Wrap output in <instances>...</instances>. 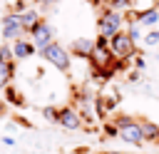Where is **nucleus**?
<instances>
[{
  "label": "nucleus",
  "mask_w": 159,
  "mask_h": 154,
  "mask_svg": "<svg viewBox=\"0 0 159 154\" xmlns=\"http://www.w3.org/2000/svg\"><path fill=\"white\" fill-rule=\"evenodd\" d=\"M112 124L117 127V137H119L122 142L134 144V147H142V144H144L142 132H139V124H137L134 117H129V114H117V117L112 119Z\"/></svg>",
  "instance_id": "f257e3e1"
},
{
  "label": "nucleus",
  "mask_w": 159,
  "mask_h": 154,
  "mask_svg": "<svg viewBox=\"0 0 159 154\" xmlns=\"http://www.w3.org/2000/svg\"><path fill=\"white\" fill-rule=\"evenodd\" d=\"M124 27V15L109 7H102L99 17H97V37H114L117 32H122Z\"/></svg>",
  "instance_id": "f03ea898"
},
{
  "label": "nucleus",
  "mask_w": 159,
  "mask_h": 154,
  "mask_svg": "<svg viewBox=\"0 0 159 154\" xmlns=\"http://www.w3.org/2000/svg\"><path fill=\"white\" fill-rule=\"evenodd\" d=\"M40 55H42L55 70H60V72H70V70H72V55H70L60 42H50L47 47L40 50Z\"/></svg>",
  "instance_id": "7ed1b4c3"
},
{
  "label": "nucleus",
  "mask_w": 159,
  "mask_h": 154,
  "mask_svg": "<svg viewBox=\"0 0 159 154\" xmlns=\"http://www.w3.org/2000/svg\"><path fill=\"white\" fill-rule=\"evenodd\" d=\"M109 52H112V57L117 60V62H127V60H132V55L137 52V45L129 40V35L122 30V32H117L114 37H109Z\"/></svg>",
  "instance_id": "20e7f679"
},
{
  "label": "nucleus",
  "mask_w": 159,
  "mask_h": 154,
  "mask_svg": "<svg viewBox=\"0 0 159 154\" xmlns=\"http://www.w3.org/2000/svg\"><path fill=\"white\" fill-rule=\"evenodd\" d=\"M27 35H30V42H32L37 50H42V47H47L50 42H55V30H52V25H50L47 20H40Z\"/></svg>",
  "instance_id": "39448f33"
},
{
  "label": "nucleus",
  "mask_w": 159,
  "mask_h": 154,
  "mask_svg": "<svg viewBox=\"0 0 159 154\" xmlns=\"http://www.w3.org/2000/svg\"><path fill=\"white\" fill-rule=\"evenodd\" d=\"M55 122L62 127V129H70V132H77V129H82V117H80V112L72 107V104H65V107H60L57 109V117H55Z\"/></svg>",
  "instance_id": "423d86ee"
},
{
  "label": "nucleus",
  "mask_w": 159,
  "mask_h": 154,
  "mask_svg": "<svg viewBox=\"0 0 159 154\" xmlns=\"http://www.w3.org/2000/svg\"><path fill=\"white\" fill-rule=\"evenodd\" d=\"M22 35H25V30H22V25H20V15L7 12V15L2 17V37H5V42L22 40Z\"/></svg>",
  "instance_id": "0eeeda50"
},
{
  "label": "nucleus",
  "mask_w": 159,
  "mask_h": 154,
  "mask_svg": "<svg viewBox=\"0 0 159 154\" xmlns=\"http://www.w3.org/2000/svg\"><path fill=\"white\" fill-rule=\"evenodd\" d=\"M92 50H94V40H89V37H77V40H72V45H70V55H77V57H82V60H89Z\"/></svg>",
  "instance_id": "6e6552de"
},
{
  "label": "nucleus",
  "mask_w": 159,
  "mask_h": 154,
  "mask_svg": "<svg viewBox=\"0 0 159 154\" xmlns=\"http://www.w3.org/2000/svg\"><path fill=\"white\" fill-rule=\"evenodd\" d=\"M117 107V94H107V92H102L99 97H94V109H97V114L102 117V119H107L109 117V112Z\"/></svg>",
  "instance_id": "1a4fd4ad"
},
{
  "label": "nucleus",
  "mask_w": 159,
  "mask_h": 154,
  "mask_svg": "<svg viewBox=\"0 0 159 154\" xmlns=\"http://www.w3.org/2000/svg\"><path fill=\"white\" fill-rule=\"evenodd\" d=\"M10 47H12V57H15V60H27V57H32V55L37 52V47H35L30 40H25V37H22V40H15Z\"/></svg>",
  "instance_id": "9d476101"
},
{
  "label": "nucleus",
  "mask_w": 159,
  "mask_h": 154,
  "mask_svg": "<svg viewBox=\"0 0 159 154\" xmlns=\"http://www.w3.org/2000/svg\"><path fill=\"white\" fill-rule=\"evenodd\" d=\"M137 124H139L142 139L154 144V142H157V137H159V124H157V122H152V119H147V117H139V119H137Z\"/></svg>",
  "instance_id": "9b49d317"
},
{
  "label": "nucleus",
  "mask_w": 159,
  "mask_h": 154,
  "mask_svg": "<svg viewBox=\"0 0 159 154\" xmlns=\"http://www.w3.org/2000/svg\"><path fill=\"white\" fill-rule=\"evenodd\" d=\"M137 22H139V27H142V25H157V22H159V5H149V7L139 10Z\"/></svg>",
  "instance_id": "f8f14e48"
},
{
  "label": "nucleus",
  "mask_w": 159,
  "mask_h": 154,
  "mask_svg": "<svg viewBox=\"0 0 159 154\" xmlns=\"http://www.w3.org/2000/svg\"><path fill=\"white\" fill-rule=\"evenodd\" d=\"M40 20H42V17H40V12H37L35 7H30V10H25V12L20 15V25H22V30H25V35H27V32H30V30H32V27H35V25L40 22Z\"/></svg>",
  "instance_id": "ddd939ff"
},
{
  "label": "nucleus",
  "mask_w": 159,
  "mask_h": 154,
  "mask_svg": "<svg viewBox=\"0 0 159 154\" xmlns=\"http://www.w3.org/2000/svg\"><path fill=\"white\" fill-rule=\"evenodd\" d=\"M12 77H15V62H10V65L0 62V89H5Z\"/></svg>",
  "instance_id": "4468645a"
},
{
  "label": "nucleus",
  "mask_w": 159,
  "mask_h": 154,
  "mask_svg": "<svg viewBox=\"0 0 159 154\" xmlns=\"http://www.w3.org/2000/svg\"><path fill=\"white\" fill-rule=\"evenodd\" d=\"M2 92H5V99H7L10 104H15V107H25V97H22V94H20L12 84H7Z\"/></svg>",
  "instance_id": "2eb2a0df"
},
{
  "label": "nucleus",
  "mask_w": 159,
  "mask_h": 154,
  "mask_svg": "<svg viewBox=\"0 0 159 154\" xmlns=\"http://www.w3.org/2000/svg\"><path fill=\"white\" fill-rule=\"evenodd\" d=\"M124 25H127V22H124ZM124 32H127V35H129V40H132V42H134V45H137V42H139V40H142V27H139V22H129V25H127V30H124Z\"/></svg>",
  "instance_id": "dca6fc26"
},
{
  "label": "nucleus",
  "mask_w": 159,
  "mask_h": 154,
  "mask_svg": "<svg viewBox=\"0 0 159 154\" xmlns=\"http://www.w3.org/2000/svg\"><path fill=\"white\" fill-rule=\"evenodd\" d=\"M0 62H5V65H10V62H15V57H12V47L5 42V45H0Z\"/></svg>",
  "instance_id": "f3484780"
},
{
  "label": "nucleus",
  "mask_w": 159,
  "mask_h": 154,
  "mask_svg": "<svg viewBox=\"0 0 159 154\" xmlns=\"http://www.w3.org/2000/svg\"><path fill=\"white\" fill-rule=\"evenodd\" d=\"M25 10H30V5H27L25 0H15V2L10 5V12H12V15H22Z\"/></svg>",
  "instance_id": "a211bd4d"
},
{
  "label": "nucleus",
  "mask_w": 159,
  "mask_h": 154,
  "mask_svg": "<svg viewBox=\"0 0 159 154\" xmlns=\"http://www.w3.org/2000/svg\"><path fill=\"white\" fill-rule=\"evenodd\" d=\"M142 40H144V45H159V30H152V32H147Z\"/></svg>",
  "instance_id": "6ab92c4d"
},
{
  "label": "nucleus",
  "mask_w": 159,
  "mask_h": 154,
  "mask_svg": "<svg viewBox=\"0 0 159 154\" xmlns=\"http://www.w3.org/2000/svg\"><path fill=\"white\" fill-rule=\"evenodd\" d=\"M102 132H104L107 137H117V127H114L112 122H104V124H102Z\"/></svg>",
  "instance_id": "aec40b11"
},
{
  "label": "nucleus",
  "mask_w": 159,
  "mask_h": 154,
  "mask_svg": "<svg viewBox=\"0 0 159 154\" xmlns=\"http://www.w3.org/2000/svg\"><path fill=\"white\" fill-rule=\"evenodd\" d=\"M42 117L55 122V117H57V109H55V107H42Z\"/></svg>",
  "instance_id": "412c9836"
},
{
  "label": "nucleus",
  "mask_w": 159,
  "mask_h": 154,
  "mask_svg": "<svg viewBox=\"0 0 159 154\" xmlns=\"http://www.w3.org/2000/svg\"><path fill=\"white\" fill-rule=\"evenodd\" d=\"M2 144H7V147H12V144H15V139H12V137H2Z\"/></svg>",
  "instance_id": "4be33fe9"
},
{
  "label": "nucleus",
  "mask_w": 159,
  "mask_h": 154,
  "mask_svg": "<svg viewBox=\"0 0 159 154\" xmlns=\"http://www.w3.org/2000/svg\"><path fill=\"white\" fill-rule=\"evenodd\" d=\"M37 5H50V2H57V0H35Z\"/></svg>",
  "instance_id": "5701e85b"
},
{
  "label": "nucleus",
  "mask_w": 159,
  "mask_h": 154,
  "mask_svg": "<svg viewBox=\"0 0 159 154\" xmlns=\"http://www.w3.org/2000/svg\"><path fill=\"white\" fill-rule=\"evenodd\" d=\"M2 112H5V104H2V102H0V114H2Z\"/></svg>",
  "instance_id": "b1692460"
},
{
  "label": "nucleus",
  "mask_w": 159,
  "mask_h": 154,
  "mask_svg": "<svg viewBox=\"0 0 159 154\" xmlns=\"http://www.w3.org/2000/svg\"><path fill=\"white\" fill-rule=\"evenodd\" d=\"M89 2H92V5H99V2H102V0H89Z\"/></svg>",
  "instance_id": "393cba45"
},
{
  "label": "nucleus",
  "mask_w": 159,
  "mask_h": 154,
  "mask_svg": "<svg viewBox=\"0 0 159 154\" xmlns=\"http://www.w3.org/2000/svg\"><path fill=\"white\" fill-rule=\"evenodd\" d=\"M104 154H122V152H104Z\"/></svg>",
  "instance_id": "a878e982"
},
{
  "label": "nucleus",
  "mask_w": 159,
  "mask_h": 154,
  "mask_svg": "<svg viewBox=\"0 0 159 154\" xmlns=\"http://www.w3.org/2000/svg\"><path fill=\"white\" fill-rule=\"evenodd\" d=\"M154 144H159V137H157V142H154Z\"/></svg>",
  "instance_id": "bb28decb"
},
{
  "label": "nucleus",
  "mask_w": 159,
  "mask_h": 154,
  "mask_svg": "<svg viewBox=\"0 0 159 154\" xmlns=\"http://www.w3.org/2000/svg\"><path fill=\"white\" fill-rule=\"evenodd\" d=\"M97 154H104V152H97Z\"/></svg>",
  "instance_id": "cd10ccee"
}]
</instances>
